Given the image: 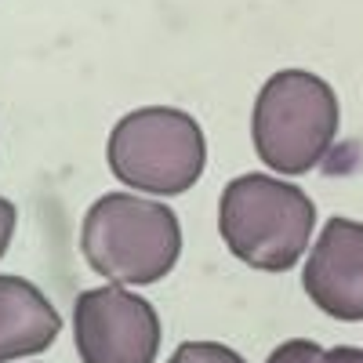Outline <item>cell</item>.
Masks as SVG:
<instances>
[{"mask_svg": "<svg viewBox=\"0 0 363 363\" xmlns=\"http://www.w3.org/2000/svg\"><path fill=\"white\" fill-rule=\"evenodd\" d=\"M218 233L236 262L258 272H287L306 258L316 233V203L280 174H236L218 196Z\"/></svg>", "mask_w": 363, "mask_h": 363, "instance_id": "1", "label": "cell"}, {"mask_svg": "<svg viewBox=\"0 0 363 363\" xmlns=\"http://www.w3.org/2000/svg\"><path fill=\"white\" fill-rule=\"evenodd\" d=\"M80 255L91 272L120 287L164 280L182 258V222L174 207L145 193H106L87 207Z\"/></svg>", "mask_w": 363, "mask_h": 363, "instance_id": "2", "label": "cell"}, {"mask_svg": "<svg viewBox=\"0 0 363 363\" xmlns=\"http://www.w3.org/2000/svg\"><path fill=\"white\" fill-rule=\"evenodd\" d=\"M338 128V95L320 73L280 69L255 95L251 142L262 167L280 178H298L320 167Z\"/></svg>", "mask_w": 363, "mask_h": 363, "instance_id": "3", "label": "cell"}, {"mask_svg": "<svg viewBox=\"0 0 363 363\" xmlns=\"http://www.w3.org/2000/svg\"><path fill=\"white\" fill-rule=\"evenodd\" d=\"M106 164L128 189L145 196L189 193L207 167V138L196 116L174 106H142L120 116L106 138Z\"/></svg>", "mask_w": 363, "mask_h": 363, "instance_id": "4", "label": "cell"}, {"mask_svg": "<svg viewBox=\"0 0 363 363\" xmlns=\"http://www.w3.org/2000/svg\"><path fill=\"white\" fill-rule=\"evenodd\" d=\"M73 338L84 363H153L160 316L145 294L120 284L80 291L73 301Z\"/></svg>", "mask_w": 363, "mask_h": 363, "instance_id": "5", "label": "cell"}, {"mask_svg": "<svg viewBox=\"0 0 363 363\" xmlns=\"http://www.w3.org/2000/svg\"><path fill=\"white\" fill-rule=\"evenodd\" d=\"M301 287L309 301L330 320H363V222L327 218L309 258L301 265Z\"/></svg>", "mask_w": 363, "mask_h": 363, "instance_id": "6", "label": "cell"}, {"mask_svg": "<svg viewBox=\"0 0 363 363\" xmlns=\"http://www.w3.org/2000/svg\"><path fill=\"white\" fill-rule=\"evenodd\" d=\"M62 316L26 277L0 272V363L37 356L55 345Z\"/></svg>", "mask_w": 363, "mask_h": 363, "instance_id": "7", "label": "cell"}, {"mask_svg": "<svg viewBox=\"0 0 363 363\" xmlns=\"http://www.w3.org/2000/svg\"><path fill=\"white\" fill-rule=\"evenodd\" d=\"M265 363H363V349H352V345L323 349L309 338H291L272 349Z\"/></svg>", "mask_w": 363, "mask_h": 363, "instance_id": "8", "label": "cell"}, {"mask_svg": "<svg viewBox=\"0 0 363 363\" xmlns=\"http://www.w3.org/2000/svg\"><path fill=\"white\" fill-rule=\"evenodd\" d=\"M167 363H247V359L222 342H182Z\"/></svg>", "mask_w": 363, "mask_h": 363, "instance_id": "9", "label": "cell"}, {"mask_svg": "<svg viewBox=\"0 0 363 363\" xmlns=\"http://www.w3.org/2000/svg\"><path fill=\"white\" fill-rule=\"evenodd\" d=\"M15 222H18V211L8 196H0V258L8 255L11 247V236H15Z\"/></svg>", "mask_w": 363, "mask_h": 363, "instance_id": "10", "label": "cell"}]
</instances>
